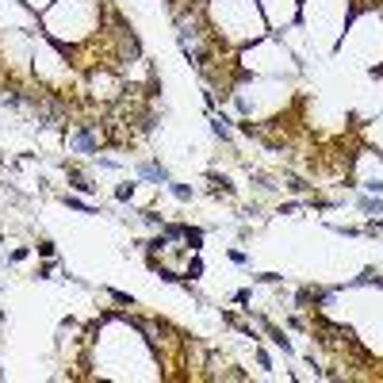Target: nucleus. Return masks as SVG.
Returning a JSON list of instances; mask_svg holds the SVG:
<instances>
[{
  "label": "nucleus",
  "instance_id": "f257e3e1",
  "mask_svg": "<svg viewBox=\"0 0 383 383\" xmlns=\"http://www.w3.org/2000/svg\"><path fill=\"white\" fill-rule=\"evenodd\" d=\"M69 146L81 149V153H92V157L100 153V146H96V138H92V127H89V123H85V127H77V131L69 134Z\"/></svg>",
  "mask_w": 383,
  "mask_h": 383
},
{
  "label": "nucleus",
  "instance_id": "f03ea898",
  "mask_svg": "<svg viewBox=\"0 0 383 383\" xmlns=\"http://www.w3.org/2000/svg\"><path fill=\"white\" fill-rule=\"evenodd\" d=\"M138 177L153 180V184H169V173H165L161 165H153V161H142V165H138Z\"/></svg>",
  "mask_w": 383,
  "mask_h": 383
},
{
  "label": "nucleus",
  "instance_id": "7ed1b4c3",
  "mask_svg": "<svg viewBox=\"0 0 383 383\" xmlns=\"http://www.w3.org/2000/svg\"><path fill=\"white\" fill-rule=\"evenodd\" d=\"M356 203H360L364 215H383V195H376V199H372V195H360Z\"/></svg>",
  "mask_w": 383,
  "mask_h": 383
},
{
  "label": "nucleus",
  "instance_id": "20e7f679",
  "mask_svg": "<svg viewBox=\"0 0 383 383\" xmlns=\"http://www.w3.org/2000/svg\"><path fill=\"white\" fill-rule=\"evenodd\" d=\"M184 241L199 253V249H203V230H199V226H184Z\"/></svg>",
  "mask_w": 383,
  "mask_h": 383
},
{
  "label": "nucleus",
  "instance_id": "39448f33",
  "mask_svg": "<svg viewBox=\"0 0 383 383\" xmlns=\"http://www.w3.org/2000/svg\"><path fill=\"white\" fill-rule=\"evenodd\" d=\"M65 173H69V180H73L77 192H92V188H96V184H89V177H85V173H77V169H69V165H65Z\"/></svg>",
  "mask_w": 383,
  "mask_h": 383
},
{
  "label": "nucleus",
  "instance_id": "423d86ee",
  "mask_svg": "<svg viewBox=\"0 0 383 383\" xmlns=\"http://www.w3.org/2000/svg\"><path fill=\"white\" fill-rule=\"evenodd\" d=\"M61 203L73 207V211H85V215H96V207H89L85 199H77V195H61Z\"/></svg>",
  "mask_w": 383,
  "mask_h": 383
},
{
  "label": "nucleus",
  "instance_id": "0eeeda50",
  "mask_svg": "<svg viewBox=\"0 0 383 383\" xmlns=\"http://www.w3.org/2000/svg\"><path fill=\"white\" fill-rule=\"evenodd\" d=\"M265 326H268V322H265ZM268 334H272V341H276V345H280L284 353H295V349H291V341L284 337V330H276V326H268Z\"/></svg>",
  "mask_w": 383,
  "mask_h": 383
},
{
  "label": "nucleus",
  "instance_id": "6e6552de",
  "mask_svg": "<svg viewBox=\"0 0 383 383\" xmlns=\"http://www.w3.org/2000/svg\"><path fill=\"white\" fill-rule=\"evenodd\" d=\"M169 192L177 195L180 203H188V199H192V188H188V184H177V180H169Z\"/></svg>",
  "mask_w": 383,
  "mask_h": 383
},
{
  "label": "nucleus",
  "instance_id": "1a4fd4ad",
  "mask_svg": "<svg viewBox=\"0 0 383 383\" xmlns=\"http://www.w3.org/2000/svg\"><path fill=\"white\" fill-rule=\"evenodd\" d=\"M131 195H134V184H119V188H115V199H119V203H127Z\"/></svg>",
  "mask_w": 383,
  "mask_h": 383
},
{
  "label": "nucleus",
  "instance_id": "9d476101",
  "mask_svg": "<svg viewBox=\"0 0 383 383\" xmlns=\"http://www.w3.org/2000/svg\"><path fill=\"white\" fill-rule=\"evenodd\" d=\"M188 276H192V280H199V276H203V261H199V257H192V265H188Z\"/></svg>",
  "mask_w": 383,
  "mask_h": 383
},
{
  "label": "nucleus",
  "instance_id": "9b49d317",
  "mask_svg": "<svg viewBox=\"0 0 383 383\" xmlns=\"http://www.w3.org/2000/svg\"><path fill=\"white\" fill-rule=\"evenodd\" d=\"M211 131L219 134V138H230V127H226V119H215V123H211Z\"/></svg>",
  "mask_w": 383,
  "mask_h": 383
},
{
  "label": "nucleus",
  "instance_id": "f8f14e48",
  "mask_svg": "<svg viewBox=\"0 0 383 383\" xmlns=\"http://www.w3.org/2000/svg\"><path fill=\"white\" fill-rule=\"evenodd\" d=\"M161 234L169 238V241H177V238H184V226H161Z\"/></svg>",
  "mask_w": 383,
  "mask_h": 383
},
{
  "label": "nucleus",
  "instance_id": "ddd939ff",
  "mask_svg": "<svg viewBox=\"0 0 383 383\" xmlns=\"http://www.w3.org/2000/svg\"><path fill=\"white\" fill-rule=\"evenodd\" d=\"M142 222H149V226H165V219L157 215V211H142Z\"/></svg>",
  "mask_w": 383,
  "mask_h": 383
},
{
  "label": "nucleus",
  "instance_id": "4468645a",
  "mask_svg": "<svg viewBox=\"0 0 383 383\" xmlns=\"http://www.w3.org/2000/svg\"><path fill=\"white\" fill-rule=\"evenodd\" d=\"M257 280H261V284H280L284 276H280V272H261V276H257Z\"/></svg>",
  "mask_w": 383,
  "mask_h": 383
},
{
  "label": "nucleus",
  "instance_id": "2eb2a0df",
  "mask_svg": "<svg viewBox=\"0 0 383 383\" xmlns=\"http://www.w3.org/2000/svg\"><path fill=\"white\" fill-rule=\"evenodd\" d=\"M257 364H261V368H272V356H268L265 349H257Z\"/></svg>",
  "mask_w": 383,
  "mask_h": 383
},
{
  "label": "nucleus",
  "instance_id": "dca6fc26",
  "mask_svg": "<svg viewBox=\"0 0 383 383\" xmlns=\"http://www.w3.org/2000/svg\"><path fill=\"white\" fill-rule=\"evenodd\" d=\"M226 257H230L234 265H245V253H241V249H230V253H226Z\"/></svg>",
  "mask_w": 383,
  "mask_h": 383
}]
</instances>
